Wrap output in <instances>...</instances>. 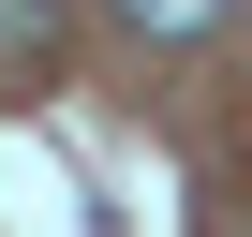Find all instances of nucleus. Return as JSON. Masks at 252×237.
<instances>
[{
  "label": "nucleus",
  "instance_id": "2",
  "mask_svg": "<svg viewBox=\"0 0 252 237\" xmlns=\"http://www.w3.org/2000/svg\"><path fill=\"white\" fill-rule=\"evenodd\" d=\"M119 30L134 45H193V30H222V0H119Z\"/></svg>",
  "mask_w": 252,
  "mask_h": 237
},
{
  "label": "nucleus",
  "instance_id": "1",
  "mask_svg": "<svg viewBox=\"0 0 252 237\" xmlns=\"http://www.w3.org/2000/svg\"><path fill=\"white\" fill-rule=\"evenodd\" d=\"M60 59V0H0V89H30Z\"/></svg>",
  "mask_w": 252,
  "mask_h": 237
}]
</instances>
